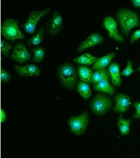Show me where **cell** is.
<instances>
[{"label": "cell", "instance_id": "obj_1", "mask_svg": "<svg viewBox=\"0 0 140 158\" xmlns=\"http://www.w3.org/2000/svg\"><path fill=\"white\" fill-rule=\"evenodd\" d=\"M117 16L122 31L125 35H129L131 28L140 25L138 15L131 10L121 9L118 11Z\"/></svg>", "mask_w": 140, "mask_h": 158}, {"label": "cell", "instance_id": "obj_2", "mask_svg": "<svg viewBox=\"0 0 140 158\" xmlns=\"http://www.w3.org/2000/svg\"><path fill=\"white\" fill-rule=\"evenodd\" d=\"M77 71L72 64L65 63L59 68L58 75L63 86L73 89L77 82Z\"/></svg>", "mask_w": 140, "mask_h": 158}, {"label": "cell", "instance_id": "obj_3", "mask_svg": "<svg viewBox=\"0 0 140 158\" xmlns=\"http://www.w3.org/2000/svg\"><path fill=\"white\" fill-rule=\"evenodd\" d=\"M1 33L6 39L14 42L17 39H22L25 35L20 30L19 22L13 19H7L2 23Z\"/></svg>", "mask_w": 140, "mask_h": 158}, {"label": "cell", "instance_id": "obj_4", "mask_svg": "<svg viewBox=\"0 0 140 158\" xmlns=\"http://www.w3.org/2000/svg\"><path fill=\"white\" fill-rule=\"evenodd\" d=\"M112 106L113 102L110 98L102 94L94 97L90 105L93 112L99 115L105 114L110 110Z\"/></svg>", "mask_w": 140, "mask_h": 158}, {"label": "cell", "instance_id": "obj_5", "mask_svg": "<svg viewBox=\"0 0 140 158\" xmlns=\"http://www.w3.org/2000/svg\"><path fill=\"white\" fill-rule=\"evenodd\" d=\"M89 122L88 112H83L82 114L71 117L68 123L71 132L76 135H80L84 133Z\"/></svg>", "mask_w": 140, "mask_h": 158}, {"label": "cell", "instance_id": "obj_6", "mask_svg": "<svg viewBox=\"0 0 140 158\" xmlns=\"http://www.w3.org/2000/svg\"><path fill=\"white\" fill-rule=\"evenodd\" d=\"M51 7H49L42 10H32L29 15L27 20L22 25L26 31L30 34L35 33V27L42 17L50 12Z\"/></svg>", "mask_w": 140, "mask_h": 158}, {"label": "cell", "instance_id": "obj_7", "mask_svg": "<svg viewBox=\"0 0 140 158\" xmlns=\"http://www.w3.org/2000/svg\"><path fill=\"white\" fill-rule=\"evenodd\" d=\"M103 26L108 31L109 37L116 41L123 43L124 38L119 33L118 24L116 21L113 17L108 16L105 17L103 22Z\"/></svg>", "mask_w": 140, "mask_h": 158}, {"label": "cell", "instance_id": "obj_8", "mask_svg": "<svg viewBox=\"0 0 140 158\" xmlns=\"http://www.w3.org/2000/svg\"><path fill=\"white\" fill-rule=\"evenodd\" d=\"M11 57L13 60L23 64L30 60L31 54L23 43H19L14 47Z\"/></svg>", "mask_w": 140, "mask_h": 158}, {"label": "cell", "instance_id": "obj_9", "mask_svg": "<svg viewBox=\"0 0 140 158\" xmlns=\"http://www.w3.org/2000/svg\"><path fill=\"white\" fill-rule=\"evenodd\" d=\"M62 16L58 11H55L51 19L46 23L48 32L51 35H56L62 29Z\"/></svg>", "mask_w": 140, "mask_h": 158}, {"label": "cell", "instance_id": "obj_10", "mask_svg": "<svg viewBox=\"0 0 140 158\" xmlns=\"http://www.w3.org/2000/svg\"><path fill=\"white\" fill-rule=\"evenodd\" d=\"M115 104L114 110L118 113H123L127 111L131 105V99L128 95L120 93L114 97Z\"/></svg>", "mask_w": 140, "mask_h": 158}, {"label": "cell", "instance_id": "obj_11", "mask_svg": "<svg viewBox=\"0 0 140 158\" xmlns=\"http://www.w3.org/2000/svg\"><path fill=\"white\" fill-rule=\"evenodd\" d=\"M104 38L99 33H92L86 40L82 42L79 44L77 48V51L78 52L83 51L85 49L102 43L104 41Z\"/></svg>", "mask_w": 140, "mask_h": 158}, {"label": "cell", "instance_id": "obj_12", "mask_svg": "<svg viewBox=\"0 0 140 158\" xmlns=\"http://www.w3.org/2000/svg\"><path fill=\"white\" fill-rule=\"evenodd\" d=\"M14 69L21 76H38L41 73L40 68L34 64H28L24 66L15 65Z\"/></svg>", "mask_w": 140, "mask_h": 158}, {"label": "cell", "instance_id": "obj_13", "mask_svg": "<svg viewBox=\"0 0 140 158\" xmlns=\"http://www.w3.org/2000/svg\"><path fill=\"white\" fill-rule=\"evenodd\" d=\"M108 69L113 85L118 87L120 86L121 85L122 80L119 64L115 62H111L108 66Z\"/></svg>", "mask_w": 140, "mask_h": 158}, {"label": "cell", "instance_id": "obj_14", "mask_svg": "<svg viewBox=\"0 0 140 158\" xmlns=\"http://www.w3.org/2000/svg\"><path fill=\"white\" fill-rule=\"evenodd\" d=\"M115 56V53L111 52L106 54L101 57L98 58L96 61L93 64L92 69L95 70L104 69L111 63V60Z\"/></svg>", "mask_w": 140, "mask_h": 158}, {"label": "cell", "instance_id": "obj_15", "mask_svg": "<svg viewBox=\"0 0 140 158\" xmlns=\"http://www.w3.org/2000/svg\"><path fill=\"white\" fill-rule=\"evenodd\" d=\"M93 88L96 91H101L111 96L115 92V88L110 85L108 80H102L93 84Z\"/></svg>", "mask_w": 140, "mask_h": 158}, {"label": "cell", "instance_id": "obj_16", "mask_svg": "<svg viewBox=\"0 0 140 158\" xmlns=\"http://www.w3.org/2000/svg\"><path fill=\"white\" fill-rule=\"evenodd\" d=\"M77 73L82 81L91 83L93 73L91 69L84 65H80L78 67Z\"/></svg>", "mask_w": 140, "mask_h": 158}, {"label": "cell", "instance_id": "obj_17", "mask_svg": "<svg viewBox=\"0 0 140 158\" xmlns=\"http://www.w3.org/2000/svg\"><path fill=\"white\" fill-rule=\"evenodd\" d=\"M98 58L91 55L89 53H86L74 58L73 61L77 64L82 65H92L96 61Z\"/></svg>", "mask_w": 140, "mask_h": 158}, {"label": "cell", "instance_id": "obj_18", "mask_svg": "<svg viewBox=\"0 0 140 158\" xmlns=\"http://www.w3.org/2000/svg\"><path fill=\"white\" fill-rule=\"evenodd\" d=\"M109 70L107 68L97 70L93 73V77L91 83L93 84L101 81L104 80H109Z\"/></svg>", "mask_w": 140, "mask_h": 158}, {"label": "cell", "instance_id": "obj_19", "mask_svg": "<svg viewBox=\"0 0 140 158\" xmlns=\"http://www.w3.org/2000/svg\"><path fill=\"white\" fill-rule=\"evenodd\" d=\"M77 90L84 100H87L91 96L90 86L88 82L81 80L77 85Z\"/></svg>", "mask_w": 140, "mask_h": 158}, {"label": "cell", "instance_id": "obj_20", "mask_svg": "<svg viewBox=\"0 0 140 158\" xmlns=\"http://www.w3.org/2000/svg\"><path fill=\"white\" fill-rule=\"evenodd\" d=\"M131 122V119H125L123 118L122 115L119 116L118 118V125L122 135H125L130 133Z\"/></svg>", "mask_w": 140, "mask_h": 158}, {"label": "cell", "instance_id": "obj_21", "mask_svg": "<svg viewBox=\"0 0 140 158\" xmlns=\"http://www.w3.org/2000/svg\"><path fill=\"white\" fill-rule=\"evenodd\" d=\"M45 26H42L36 35L27 40V44L29 47L37 45L42 42L43 40Z\"/></svg>", "mask_w": 140, "mask_h": 158}, {"label": "cell", "instance_id": "obj_22", "mask_svg": "<svg viewBox=\"0 0 140 158\" xmlns=\"http://www.w3.org/2000/svg\"><path fill=\"white\" fill-rule=\"evenodd\" d=\"M30 50L34 53V58L32 61L34 62H40L43 60L45 55V49L43 47H38L30 48Z\"/></svg>", "mask_w": 140, "mask_h": 158}, {"label": "cell", "instance_id": "obj_23", "mask_svg": "<svg viewBox=\"0 0 140 158\" xmlns=\"http://www.w3.org/2000/svg\"><path fill=\"white\" fill-rule=\"evenodd\" d=\"M13 48V45L10 43L3 40H1V52L6 57L9 55L10 52Z\"/></svg>", "mask_w": 140, "mask_h": 158}, {"label": "cell", "instance_id": "obj_24", "mask_svg": "<svg viewBox=\"0 0 140 158\" xmlns=\"http://www.w3.org/2000/svg\"><path fill=\"white\" fill-rule=\"evenodd\" d=\"M135 71V70L132 68V62L131 60L128 59L126 67L120 73V74L124 76L128 77L133 73Z\"/></svg>", "mask_w": 140, "mask_h": 158}, {"label": "cell", "instance_id": "obj_25", "mask_svg": "<svg viewBox=\"0 0 140 158\" xmlns=\"http://www.w3.org/2000/svg\"><path fill=\"white\" fill-rule=\"evenodd\" d=\"M11 75L5 69H2L1 70V80L2 82H9L11 79Z\"/></svg>", "mask_w": 140, "mask_h": 158}, {"label": "cell", "instance_id": "obj_26", "mask_svg": "<svg viewBox=\"0 0 140 158\" xmlns=\"http://www.w3.org/2000/svg\"><path fill=\"white\" fill-rule=\"evenodd\" d=\"M133 106L136 110V113L133 115V117L134 118H140V102H136L134 104Z\"/></svg>", "mask_w": 140, "mask_h": 158}, {"label": "cell", "instance_id": "obj_27", "mask_svg": "<svg viewBox=\"0 0 140 158\" xmlns=\"http://www.w3.org/2000/svg\"><path fill=\"white\" fill-rule=\"evenodd\" d=\"M140 38V30H137L135 31L132 34L130 38V42L131 44H132L134 42L136 41Z\"/></svg>", "mask_w": 140, "mask_h": 158}, {"label": "cell", "instance_id": "obj_28", "mask_svg": "<svg viewBox=\"0 0 140 158\" xmlns=\"http://www.w3.org/2000/svg\"><path fill=\"white\" fill-rule=\"evenodd\" d=\"M6 118V115L5 112L2 109L1 110V121L2 123H4L5 122Z\"/></svg>", "mask_w": 140, "mask_h": 158}, {"label": "cell", "instance_id": "obj_29", "mask_svg": "<svg viewBox=\"0 0 140 158\" xmlns=\"http://www.w3.org/2000/svg\"><path fill=\"white\" fill-rule=\"evenodd\" d=\"M131 2L135 7L136 8L140 7V0H132Z\"/></svg>", "mask_w": 140, "mask_h": 158}, {"label": "cell", "instance_id": "obj_30", "mask_svg": "<svg viewBox=\"0 0 140 158\" xmlns=\"http://www.w3.org/2000/svg\"><path fill=\"white\" fill-rule=\"evenodd\" d=\"M137 70H138V71L140 72V66L138 68Z\"/></svg>", "mask_w": 140, "mask_h": 158}]
</instances>
